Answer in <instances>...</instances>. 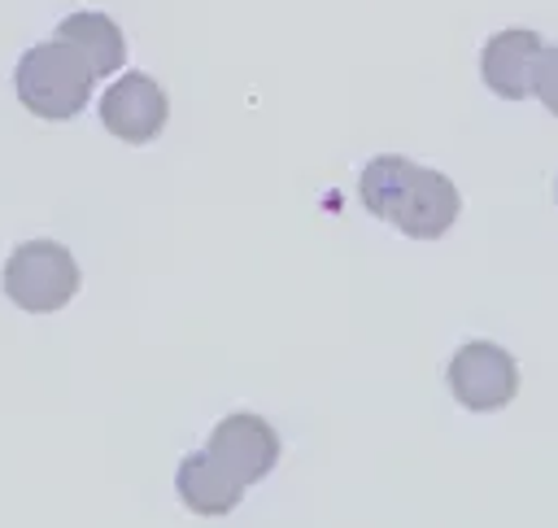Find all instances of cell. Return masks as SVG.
<instances>
[{
  "instance_id": "obj_1",
  "label": "cell",
  "mask_w": 558,
  "mask_h": 528,
  "mask_svg": "<svg viewBox=\"0 0 558 528\" xmlns=\"http://www.w3.org/2000/svg\"><path fill=\"white\" fill-rule=\"evenodd\" d=\"M357 192H362V205L375 218L392 223L410 240H440L453 227L458 209H462L458 188L449 183V175L414 166L410 157H397V153L371 157L366 170H362Z\"/></svg>"
},
{
  "instance_id": "obj_7",
  "label": "cell",
  "mask_w": 558,
  "mask_h": 528,
  "mask_svg": "<svg viewBox=\"0 0 558 528\" xmlns=\"http://www.w3.org/2000/svg\"><path fill=\"white\" fill-rule=\"evenodd\" d=\"M541 52H545V39H541L536 31H527V26L497 31V35L484 44V52H480V74H484L488 92H497V96H506V100L532 96Z\"/></svg>"
},
{
  "instance_id": "obj_4",
  "label": "cell",
  "mask_w": 558,
  "mask_h": 528,
  "mask_svg": "<svg viewBox=\"0 0 558 528\" xmlns=\"http://www.w3.org/2000/svg\"><path fill=\"white\" fill-rule=\"evenodd\" d=\"M519 388L514 358L493 340H466L449 358V393L466 410H501Z\"/></svg>"
},
{
  "instance_id": "obj_5",
  "label": "cell",
  "mask_w": 558,
  "mask_h": 528,
  "mask_svg": "<svg viewBox=\"0 0 558 528\" xmlns=\"http://www.w3.org/2000/svg\"><path fill=\"white\" fill-rule=\"evenodd\" d=\"M205 454L218 467H227L240 484H257L279 463V432L262 415L240 410V415L218 419V428L205 441Z\"/></svg>"
},
{
  "instance_id": "obj_2",
  "label": "cell",
  "mask_w": 558,
  "mask_h": 528,
  "mask_svg": "<svg viewBox=\"0 0 558 528\" xmlns=\"http://www.w3.org/2000/svg\"><path fill=\"white\" fill-rule=\"evenodd\" d=\"M92 65L61 39H48V44H35L22 52L17 70H13V87H17V100L35 113V118H74L87 96H92Z\"/></svg>"
},
{
  "instance_id": "obj_10",
  "label": "cell",
  "mask_w": 558,
  "mask_h": 528,
  "mask_svg": "<svg viewBox=\"0 0 558 528\" xmlns=\"http://www.w3.org/2000/svg\"><path fill=\"white\" fill-rule=\"evenodd\" d=\"M532 92L541 96V105H545L549 113H558V44H545L541 65H536V87H532Z\"/></svg>"
},
{
  "instance_id": "obj_3",
  "label": "cell",
  "mask_w": 558,
  "mask_h": 528,
  "mask_svg": "<svg viewBox=\"0 0 558 528\" xmlns=\"http://www.w3.org/2000/svg\"><path fill=\"white\" fill-rule=\"evenodd\" d=\"M78 292V262L57 240H26L4 262V297L26 314H52Z\"/></svg>"
},
{
  "instance_id": "obj_8",
  "label": "cell",
  "mask_w": 558,
  "mask_h": 528,
  "mask_svg": "<svg viewBox=\"0 0 558 528\" xmlns=\"http://www.w3.org/2000/svg\"><path fill=\"white\" fill-rule=\"evenodd\" d=\"M57 39L70 44V48L92 65L96 79L122 70V61H126L122 26H118L109 13H96V9H78V13H70V17H61Z\"/></svg>"
},
{
  "instance_id": "obj_9",
  "label": "cell",
  "mask_w": 558,
  "mask_h": 528,
  "mask_svg": "<svg viewBox=\"0 0 558 528\" xmlns=\"http://www.w3.org/2000/svg\"><path fill=\"white\" fill-rule=\"evenodd\" d=\"M174 489H179L183 506L196 511V515H227V511H235L240 497H244V484H240L227 467H218L205 449H201V454H187V458L179 463Z\"/></svg>"
},
{
  "instance_id": "obj_6",
  "label": "cell",
  "mask_w": 558,
  "mask_h": 528,
  "mask_svg": "<svg viewBox=\"0 0 558 528\" xmlns=\"http://www.w3.org/2000/svg\"><path fill=\"white\" fill-rule=\"evenodd\" d=\"M166 113H170L166 92L148 74H140V70H126L100 96V122H105V131L118 135V140H126V144H148L166 127Z\"/></svg>"
}]
</instances>
